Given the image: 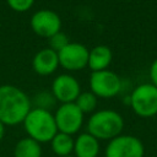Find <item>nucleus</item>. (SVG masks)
<instances>
[{
  "mask_svg": "<svg viewBox=\"0 0 157 157\" xmlns=\"http://www.w3.org/2000/svg\"><path fill=\"white\" fill-rule=\"evenodd\" d=\"M90 88L98 98H112L121 90L120 77L112 70L93 71L90 76Z\"/></svg>",
  "mask_w": 157,
  "mask_h": 157,
  "instance_id": "423d86ee",
  "label": "nucleus"
},
{
  "mask_svg": "<svg viewBox=\"0 0 157 157\" xmlns=\"http://www.w3.org/2000/svg\"><path fill=\"white\" fill-rule=\"evenodd\" d=\"M74 103L78 107V109L83 114L94 113L97 108V103H98V97L93 94L91 91H85L78 94V97L76 98Z\"/></svg>",
  "mask_w": 157,
  "mask_h": 157,
  "instance_id": "dca6fc26",
  "label": "nucleus"
},
{
  "mask_svg": "<svg viewBox=\"0 0 157 157\" xmlns=\"http://www.w3.org/2000/svg\"><path fill=\"white\" fill-rule=\"evenodd\" d=\"M113 59V53L107 45H96L88 53L87 66L93 71L107 70Z\"/></svg>",
  "mask_w": 157,
  "mask_h": 157,
  "instance_id": "ddd939ff",
  "label": "nucleus"
},
{
  "mask_svg": "<svg viewBox=\"0 0 157 157\" xmlns=\"http://www.w3.org/2000/svg\"><path fill=\"white\" fill-rule=\"evenodd\" d=\"M42 145L26 136L20 139L13 147V157H42Z\"/></svg>",
  "mask_w": 157,
  "mask_h": 157,
  "instance_id": "2eb2a0df",
  "label": "nucleus"
},
{
  "mask_svg": "<svg viewBox=\"0 0 157 157\" xmlns=\"http://www.w3.org/2000/svg\"><path fill=\"white\" fill-rule=\"evenodd\" d=\"M66 157H75V156H74V155H71V156H66Z\"/></svg>",
  "mask_w": 157,
  "mask_h": 157,
  "instance_id": "412c9836",
  "label": "nucleus"
},
{
  "mask_svg": "<svg viewBox=\"0 0 157 157\" xmlns=\"http://www.w3.org/2000/svg\"><path fill=\"white\" fill-rule=\"evenodd\" d=\"M6 2L13 11L26 12L33 6L34 0H6Z\"/></svg>",
  "mask_w": 157,
  "mask_h": 157,
  "instance_id": "a211bd4d",
  "label": "nucleus"
},
{
  "mask_svg": "<svg viewBox=\"0 0 157 157\" xmlns=\"http://www.w3.org/2000/svg\"><path fill=\"white\" fill-rule=\"evenodd\" d=\"M23 129L28 137L37 142L47 144L58 132L54 114L49 109L34 107L32 108L23 120Z\"/></svg>",
  "mask_w": 157,
  "mask_h": 157,
  "instance_id": "f03ea898",
  "label": "nucleus"
},
{
  "mask_svg": "<svg viewBox=\"0 0 157 157\" xmlns=\"http://www.w3.org/2000/svg\"><path fill=\"white\" fill-rule=\"evenodd\" d=\"M48 40H49V48L53 49L56 53L60 52L64 47H66L70 43L67 36L64 32H61V31L58 32V33H55V34H53L52 37H49Z\"/></svg>",
  "mask_w": 157,
  "mask_h": 157,
  "instance_id": "f3484780",
  "label": "nucleus"
},
{
  "mask_svg": "<svg viewBox=\"0 0 157 157\" xmlns=\"http://www.w3.org/2000/svg\"><path fill=\"white\" fill-rule=\"evenodd\" d=\"M83 115L85 114L78 109V107L75 103L60 104L54 113V119L58 131L71 136L77 134L82 128Z\"/></svg>",
  "mask_w": 157,
  "mask_h": 157,
  "instance_id": "0eeeda50",
  "label": "nucleus"
},
{
  "mask_svg": "<svg viewBox=\"0 0 157 157\" xmlns=\"http://www.w3.org/2000/svg\"><path fill=\"white\" fill-rule=\"evenodd\" d=\"M144 142L134 136L120 134L119 136L108 141L104 148V157H144Z\"/></svg>",
  "mask_w": 157,
  "mask_h": 157,
  "instance_id": "39448f33",
  "label": "nucleus"
},
{
  "mask_svg": "<svg viewBox=\"0 0 157 157\" xmlns=\"http://www.w3.org/2000/svg\"><path fill=\"white\" fill-rule=\"evenodd\" d=\"M130 107L137 117H155L157 114V87L151 82L136 86L130 94Z\"/></svg>",
  "mask_w": 157,
  "mask_h": 157,
  "instance_id": "20e7f679",
  "label": "nucleus"
},
{
  "mask_svg": "<svg viewBox=\"0 0 157 157\" xmlns=\"http://www.w3.org/2000/svg\"><path fill=\"white\" fill-rule=\"evenodd\" d=\"M101 150L99 140H97L91 134L81 132L74 140V152L75 157H98Z\"/></svg>",
  "mask_w": 157,
  "mask_h": 157,
  "instance_id": "f8f14e48",
  "label": "nucleus"
},
{
  "mask_svg": "<svg viewBox=\"0 0 157 157\" xmlns=\"http://www.w3.org/2000/svg\"><path fill=\"white\" fill-rule=\"evenodd\" d=\"M124 129L123 117L113 109H101L91 114L87 121V132L97 140L110 141L119 136Z\"/></svg>",
  "mask_w": 157,
  "mask_h": 157,
  "instance_id": "7ed1b4c3",
  "label": "nucleus"
},
{
  "mask_svg": "<svg viewBox=\"0 0 157 157\" xmlns=\"http://www.w3.org/2000/svg\"><path fill=\"white\" fill-rule=\"evenodd\" d=\"M31 109V101L21 88L7 83L0 86V121L5 126L22 124Z\"/></svg>",
  "mask_w": 157,
  "mask_h": 157,
  "instance_id": "f257e3e1",
  "label": "nucleus"
},
{
  "mask_svg": "<svg viewBox=\"0 0 157 157\" xmlns=\"http://www.w3.org/2000/svg\"><path fill=\"white\" fill-rule=\"evenodd\" d=\"M31 28L36 34L43 38H49L53 34L60 32L61 28V18L60 16L48 9H42L36 11L31 17Z\"/></svg>",
  "mask_w": 157,
  "mask_h": 157,
  "instance_id": "1a4fd4ad",
  "label": "nucleus"
},
{
  "mask_svg": "<svg viewBox=\"0 0 157 157\" xmlns=\"http://www.w3.org/2000/svg\"><path fill=\"white\" fill-rule=\"evenodd\" d=\"M74 137L71 135L58 131L54 137L50 140V148L53 153L58 157L71 156L74 152Z\"/></svg>",
  "mask_w": 157,
  "mask_h": 157,
  "instance_id": "4468645a",
  "label": "nucleus"
},
{
  "mask_svg": "<svg viewBox=\"0 0 157 157\" xmlns=\"http://www.w3.org/2000/svg\"><path fill=\"white\" fill-rule=\"evenodd\" d=\"M81 93L80 82L69 74L56 76L52 83V94L55 101L63 103H74Z\"/></svg>",
  "mask_w": 157,
  "mask_h": 157,
  "instance_id": "9d476101",
  "label": "nucleus"
},
{
  "mask_svg": "<svg viewBox=\"0 0 157 157\" xmlns=\"http://www.w3.org/2000/svg\"><path fill=\"white\" fill-rule=\"evenodd\" d=\"M4 136H5V125H4V124L0 121V142L2 141Z\"/></svg>",
  "mask_w": 157,
  "mask_h": 157,
  "instance_id": "aec40b11",
  "label": "nucleus"
},
{
  "mask_svg": "<svg viewBox=\"0 0 157 157\" xmlns=\"http://www.w3.org/2000/svg\"><path fill=\"white\" fill-rule=\"evenodd\" d=\"M32 66H33V70L38 75H42V76L52 75L53 72L56 71V69L59 66L58 53L54 52L53 49H50L49 47L40 49L33 56Z\"/></svg>",
  "mask_w": 157,
  "mask_h": 157,
  "instance_id": "9b49d317",
  "label": "nucleus"
},
{
  "mask_svg": "<svg viewBox=\"0 0 157 157\" xmlns=\"http://www.w3.org/2000/svg\"><path fill=\"white\" fill-rule=\"evenodd\" d=\"M150 78H151V83L157 87V58L151 64V67H150Z\"/></svg>",
  "mask_w": 157,
  "mask_h": 157,
  "instance_id": "6ab92c4d",
  "label": "nucleus"
},
{
  "mask_svg": "<svg viewBox=\"0 0 157 157\" xmlns=\"http://www.w3.org/2000/svg\"><path fill=\"white\" fill-rule=\"evenodd\" d=\"M90 50L81 43L70 42L60 52H58L59 65L69 71L82 70L88 64Z\"/></svg>",
  "mask_w": 157,
  "mask_h": 157,
  "instance_id": "6e6552de",
  "label": "nucleus"
}]
</instances>
